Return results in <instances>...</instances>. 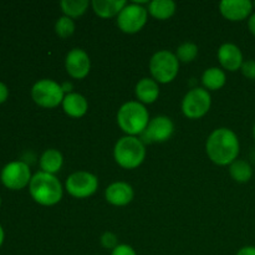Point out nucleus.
Masks as SVG:
<instances>
[{
	"label": "nucleus",
	"mask_w": 255,
	"mask_h": 255,
	"mask_svg": "<svg viewBox=\"0 0 255 255\" xmlns=\"http://www.w3.org/2000/svg\"><path fill=\"white\" fill-rule=\"evenodd\" d=\"M217 55H218L219 64L222 65V67L232 72L241 70L242 65L244 62L242 50L236 44H232V42L222 44L219 46Z\"/></svg>",
	"instance_id": "14"
},
{
	"label": "nucleus",
	"mask_w": 255,
	"mask_h": 255,
	"mask_svg": "<svg viewBox=\"0 0 255 255\" xmlns=\"http://www.w3.org/2000/svg\"><path fill=\"white\" fill-rule=\"evenodd\" d=\"M62 163H64V157L59 149L49 148L40 157V168L45 173H57L61 169Z\"/></svg>",
	"instance_id": "19"
},
{
	"label": "nucleus",
	"mask_w": 255,
	"mask_h": 255,
	"mask_svg": "<svg viewBox=\"0 0 255 255\" xmlns=\"http://www.w3.org/2000/svg\"><path fill=\"white\" fill-rule=\"evenodd\" d=\"M117 124L126 136L142 134L149 124V114L141 102H125L117 112Z\"/></svg>",
	"instance_id": "3"
},
{
	"label": "nucleus",
	"mask_w": 255,
	"mask_h": 255,
	"mask_svg": "<svg viewBox=\"0 0 255 255\" xmlns=\"http://www.w3.org/2000/svg\"><path fill=\"white\" fill-rule=\"evenodd\" d=\"M148 10L141 4H127L117 15V25L126 34H136L146 25Z\"/></svg>",
	"instance_id": "8"
},
{
	"label": "nucleus",
	"mask_w": 255,
	"mask_h": 255,
	"mask_svg": "<svg viewBox=\"0 0 255 255\" xmlns=\"http://www.w3.org/2000/svg\"><path fill=\"white\" fill-rule=\"evenodd\" d=\"M55 31H56V34L59 35L60 37H62V39H66V37L71 36L75 31L74 20H72L71 17L66 16V15L59 17L56 24H55Z\"/></svg>",
	"instance_id": "25"
},
{
	"label": "nucleus",
	"mask_w": 255,
	"mask_h": 255,
	"mask_svg": "<svg viewBox=\"0 0 255 255\" xmlns=\"http://www.w3.org/2000/svg\"><path fill=\"white\" fill-rule=\"evenodd\" d=\"M241 71L247 79L255 80V60H247L243 62Z\"/></svg>",
	"instance_id": "27"
},
{
	"label": "nucleus",
	"mask_w": 255,
	"mask_h": 255,
	"mask_svg": "<svg viewBox=\"0 0 255 255\" xmlns=\"http://www.w3.org/2000/svg\"><path fill=\"white\" fill-rule=\"evenodd\" d=\"M89 0H62L60 2L61 10L64 14L69 17H77L85 14V11L89 7Z\"/></svg>",
	"instance_id": "23"
},
{
	"label": "nucleus",
	"mask_w": 255,
	"mask_h": 255,
	"mask_svg": "<svg viewBox=\"0 0 255 255\" xmlns=\"http://www.w3.org/2000/svg\"><path fill=\"white\" fill-rule=\"evenodd\" d=\"M101 246L104 247V248L112 249V251H114V249L119 246L116 234H114L112 232H105L101 236Z\"/></svg>",
	"instance_id": "26"
},
{
	"label": "nucleus",
	"mask_w": 255,
	"mask_h": 255,
	"mask_svg": "<svg viewBox=\"0 0 255 255\" xmlns=\"http://www.w3.org/2000/svg\"><path fill=\"white\" fill-rule=\"evenodd\" d=\"M149 71L152 79L158 84L172 82L179 71V61L176 54L168 50H159L149 60Z\"/></svg>",
	"instance_id": "5"
},
{
	"label": "nucleus",
	"mask_w": 255,
	"mask_h": 255,
	"mask_svg": "<svg viewBox=\"0 0 255 255\" xmlns=\"http://www.w3.org/2000/svg\"><path fill=\"white\" fill-rule=\"evenodd\" d=\"M253 6H254V7H255V1H254V2H253Z\"/></svg>",
	"instance_id": "35"
},
{
	"label": "nucleus",
	"mask_w": 255,
	"mask_h": 255,
	"mask_svg": "<svg viewBox=\"0 0 255 255\" xmlns=\"http://www.w3.org/2000/svg\"><path fill=\"white\" fill-rule=\"evenodd\" d=\"M0 206H1V199H0Z\"/></svg>",
	"instance_id": "36"
},
{
	"label": "nucleus",
	"mask_w": 255,
	"mask_h": 255,
	"mask_svg": "<svg viewBox=\"0 0 255 255\" xmlns=\"http://www.w3.org/2000/svg\"><path fill=\"white\" fill-rule=\"evenodd\" d=\"M147 10L156 19L166 20L169 19L176 11V2L172 0H152Z\"/></svg>",
	"instance_id": "21"
},
{
	"label": "nucleus",
	"mask_w": 255,
	"mask_h": 255,
	"mask_svg": "<svg viewBox=\"0 0 255 255\" xmlns=\"http://www.w3.org/2000/svg\"><path fill=\"white\" fill-rule=\"evenodd\" d=\"M133 196V188L126 182H114L105 191L106 201L116 207H124L131 203Z\"/></svg>",
	"instance_id": "15"
},
{
	"label": "nucleus",
	"mask_w": 255,
	"mask_h": 255,
	"mask_svg": "<svg viewBox=\"0 0 255 255\" xmlns=\"http://www.w3.org/2000/svg\"><path fill=\"white\" fill-rule=\"evenodd\" d=\"M32 176L29 166L22 161H14L4 166L0 173L1 183L6 188L19 191L29 186Z\"/></svg>",
	"instance_id": "10"
},
{
	"label": "nucleus",
	"mask_w": 255,
	"mask_h": 255,
	"mask_svg": "<svg viewBox=\"0 0 255 255\" xmlns=\"http://www.w3.org/2000/svg\"><path fill=\"white\" fill-rule=\"evenodd\" d=\"M91 5L95 14L104 19H109L119 15L127 2L125 0H94Z\"/></svg>",
	"instance_id": "18"
},
{
	"label": "nucleus",
	"mask_w": 255,
	"mask_h": 255,
	"mask_svg": "<svg viewBox=\"0 0 255 255\" xmlns=\"http://www.w3.org/2000/svg\"><path fill=\"white\" fill-rule=\"evenodd\" d=\"M197 55H198V46L194 42L187 41L177 47L176 56L178 59V61L191 62L196 59Z\"/></svg>",
	"instance_id": "24"
},
{
	"label": "nucleus",
	"mask_w": 255,
	"mask_h": 255,
	"mask_svg": "<svg viewBox=\"0 0 255 255\" xmlns=\"http://www.w3.org/2000/svg\"><path fill=\"white\" fill-rule=\"evenodd\" d=\"M65 188L70 196L75 198H87L95 194L99 188V178L94 173L86 171L74 172L67 177Z\"/></svg>",
	"instance_id": "9"
},
{
	"label": "nucleus",
	"mask_w": 255,
	"mask_h": 255,
	"mask_svg": "<svg viewBox=\"0 0 255 255\" xmlns=\"http://www.w3.org/2000/svg\"><path fill=\"white\" fill-rule=\"evenodd\" d=\"M248 29H249V31H251L252 34H253L255 36V12H254V14H252L251 16H249Z\"/></svg>",
	"instance_id": "31"
},
{
	"label": "nucleus",
	"mask_w": 255,
	"mask_h": 255,
	"mask_svg": "<svg viewBox=\"0 0 255 255\" xmlns=\"http://www.w3.org/2000/svg\"><path fill=\"white\" fill-rule=\"evenodd\" d=\"M111 255H137V253L131 246H128V244H119V246L112 251Z\"/></svg>",
	"instance_id": "28"
},
{
	"label": "nucleus",
	"mask_w": 255,
	"mask_h": 255,
	"mask_svg": "<svg viewBox=\"0 0 255 255\" xmlns=\"http://www.w3.org/2000/svg\"><path fill=\"white\" fill-rule=\"evenodd\" d=\"M236 255H255V247L254 246H247L243 247L238 251Z\"/></svg>",
	"instance_id": "30"
},
{
	"label": "nucleus",
	"mask_w": 255,
	"mask_h": 255,
	"mask_svg": "<svg viewBox=\"0 0 255 255\" xmlns=\"http://www.w3.org/2000/svg\"><path fill=\"white\" fill-rule=\"evenodd\" d=\"M4 238H5L4 229H2V227L0 226V247H1L2 243H4Z\"/></svg>",
	"instance_id": "33"
},
{
	"label": "nucleus",
	"mask_w": 255,
	"mask_h": 255,
	"mask_svg": "<svg viewBox=\"0 0 255 255\" xmlns=\"http://www.w3.org/2000/svg\"><path fill=\"white\" fill-rule=\"evenodd\" d=\"M209 159L218 166H231L238 158L241 143L236 132L231 128H217L209 134L206 142Z\"/></svg>",
	"instance_id": "1"
},
{
	"label": "nucleus",
	"mask_w": 255,
	"mask_h": 255,
	"mask_svg": "<svg viewBox=\"0 0 255 255\" xmlns=\"http://www.w3.org/2000/svg\"><path fill=\"white\" fill-rule=\"evenodd\" d=\"M7 96H9V90H7V86L4 84V82L0 81V105L4 104L7 100Z\"/></svg>",
	"instance_id": "29"
},
{
	"label": "nucleus",
	"mask_w": 255,
	"mask_h": 255,
	"mask_svg": "<svg viewBox=\"0 0 255 255\" xmlns=\"http://www.w3.org/2000/svg\"><path fill=\"white\" fill-rule=\"evenodd\" d=\"M115 161L125 169H133L141 166L146 157V147L136 136H124L116 142L114 148Z\"/></svg>",
	"instance_id": "4"
},
{
	"label": "nucleus",
	"mask_w": 255,
	"mask_h": 255,
	"mask_svg": "<svg viewBox=\"0 0 255 255\" xmlns=\"http://www.w3.org/2000/svg\"><path fill=\"white\" fill-rule=\"evenodd\" d=\"M29 192L36 203L50 207L61 201L64 189L55 174L40 171L32 176L29 184Z\"/></svg>",
	"instance_id": "2"
},
{
	"label": "nucleus",
	"mask_w": 255,
	"mask_h": 255,
	"mask_svg": "<svg viewBox=\"0 0 255 255\" xmlns=\"http://www.w3.org/2000/svg\"><path fill=\"white\" fill-rule=\"evenodd\" d=\"M65 69L72 79H85L91 70V60L85 50L75 47L66 55Z\"/></svg>",
	"instance_id": "12"
},
{
	"label": "nucleus",
	"mask_w": 255,
	"mask_h": 255,
	"mask_svg": "<svg viewBox=\"0 0 255 255\" xmlns=\"http://www.w3.org/2000/svg\"><path fill=\"white\" fill-rule=\"evenodd\" d=\"M226 72L219 67H209L202 75V84L206 90L216 91V90L222 89L226 85Z\"/></svg>",
	"instance_id": "20"
},
{
	"label": "nucleus",
	"mask_w": 255,
	"mask_h": 255,
	"mask_svg": "<svg viewBox=\"0 0 255 255\" xmlns=\"http://www.w3.org/2000/svg\"><path fill=\"white\" fill-rule=\"evenodd\" d=\"M211 105L212 97L208 90L196 87L189 90L182 100V112L191 120L201 119L209 111Z\"/></svg>",
	"instance_id": "7"
},
{
	"label": "nucleus",
	"mask_w": 255,
	"mask_h": 255,
	"mask_svg": "<svg viewBox=\"0 0 255 255\" xmlns=\"http://www.w3.org/2000/svg\"><path fill=\"white\" fill-rule=\"evenodd\" d=\"M31 97L34 102L45 109H54L62 104L65 92L59 82L51 79L39 80L31 87Z\"/></svg>",
	"instance_id": "6"
},
{
	"label": "nucleus",
	"mask_w": 255,
	"mask_h": 255,
	"mask_svg": "<svg viewBox=\"0 0 255 255\" xmlns=\"http://www.w3.org/2000/svg\"><path fill=\"white\" fill-rule=\"evenodd\" d=\"M62 109H64L65 114L74 119H80V117L85 116L89 110V102L82 96L81 94L77 92H70L66 94L62 101Z\"/></svg>",
	"instance_id": "16"
},
{
	"label": "nucleus",
	"mask_w": 255,
	"mask_h": 255,
	"mask_svg": "<svg viewBox=\"0 0 255 255\" xmlns=\"http://www.w3.org/2000/svg\"><path fill=\"white\" fill-rule=\"evenodd\" d=\"M253 136H254V139H255V124H254V127H253Z\"/></svg>",
	"instance_id": "34"
},
{
	"label": "nucleus",
	"mask_w": 255,
	"mask_h": 255,
	"mask_svg": "<svg viewBox=\"0 0 255 255\" xmlns=\"http://www.w3.org/2000/svg\"><path fill=\"white\" fill-rule=\"evenodd\" d=\"M134 94L141 104H153L159 96L158 82L154 81L151 77H143L137 82Z\"/></svg>",
	"instance_id": "17"
},
{
	"label": "nucleus",
	"mask_w": 255,
	"mask_h": 255,
	"mask_svg": "<svg viewBox=\"0 0 255 255\" xmlns=\"http://www.w3.org/2000/svg\"><path fill=\"white\" fill-rule=\"evenodd\" d=\"M219 10L226 19L231 21H242L251 16L253 2L251 0H223L219 4Z\"/></svg>",
	"instance_id": "13"
},
{
	"label": "nucleus",
	"mask_w": 255,
	"mask_h": 255,
	"mask_svg": "<svg viewBox=\"0 0 255 255\" xmlns=\"http://www.w3.org/2000/svg\"><path fill=\"white\" fill-rule=\"evenodd\" d=\"M229 174L232 178L238 183H247L252 179L253 176V168L251 164L244 159H236L229 166Z\"/></svg>",
	"instance_id": "22"
},
{
	"label": "nucleus",
	"mask_w": 255,
	"mask_h": 255,
	"mask_svg": "<svg viewBox=\"0 0 255 255\" xmlns=\"http://www.w3.org/2000/svg\"><path fill=\"white\" fill-rule=\"evenodd\" d=\"M62 90H64V92H67V94H70L72 90V84H70V82H65V84L61 85Z\"/></svg>",
	"instance_id": "32"
},
{
	"label": "nucleus",
	"mask_w": 255,
	"mask_h": 255,
	"mask_svg": "<svg viewBox=\"0 0 255 255\" xmlns=\"http://www.w3.org/2000/svg\"><path fill=\"white\" fill-rule=\"evenodd\" d=\"M174 132V124L169 117L167 116H156L154 119L149 120V124L144 132L142 133V137L146 142L153 143V142H162L168 141Z\"/></svg>",
	"instance_id": "11"
}]
</instances>
